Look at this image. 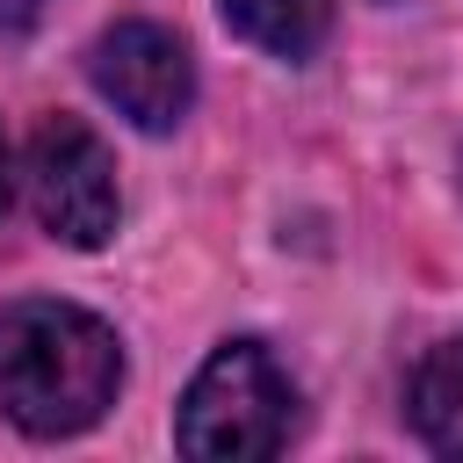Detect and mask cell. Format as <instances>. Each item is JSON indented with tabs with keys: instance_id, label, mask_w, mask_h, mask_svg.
<instances>
[{
	"instance_id": "6da1fadb",
	"label": "cell",
	"mask_w": 463,
	"mask_h": 463,
	"mask_svg": "<svg viewBox=\"0 0 463 463\" xmlns=\"http://www.w3.org/2000/svg\"><path fill=\"white\" fill-rule=\"evenodd\" d=\"M123 347L116 333L80 304H7L0 311V412L22 434H80L116 405Z\"/></svg>"
},
{
	"instance_id": "7a4b0ae2",
	"label": "cell",
	"mask_w": 463,
	"mask_h": 463,
	"mask_svg": "<svg viewBox=\"0 0 463 463\" xmlns=\"http://www.w3.org/2000/svg\"><path fill=\"white\" fill-rule=\"evenodd\" d=\"M297 427V391L289 376L275 369L268 347L253 340H232L217 347L188 398H181V449L203 456V463H253V456H275Z\"/></svg>"
},
{
	"instance_id": "3957f363",
	"label": "cell",
	"mask_w": 463,
	"mask_h": 463,
	"mask_svg": "<svg viewBox=\"0 0 463 463\" xmlns=\"http://www.w3.org/2000/svg\"><path fill=\"white\" fill-rule=\"evenodd\" d=\"M22 174H29V210L58 246H101L116 232V166H109V145L87 123L51 116L29 137Z\"/></svg>"
},
{
	"instance_id": "277c9868",
	"label": "cell",
	"mask_w": 463,
	"mask_h": 463,
	"mask_svg": "<svg viewBox=\"0 0 463 463\" xmlns=\"http://www.w3.org/2000/svg\"><path fill=\"white\" fill-rule=\"evenodd\" d=\"M87 80L137 130H174L188 116V101H195V58L159 22H116V29H101L94 51H87Z\"/></svg>"
},
{
	"instance_id": "5b68a950",
	"label": "cell",
	"mask_w": 463,
	"mask_h": 463,
	"mask_svg": "<svg viewBox=\"0 0 463 463\" xmlns=\"http://www.w3.org/2000/svg\"><path fill=\"white\" fill-rule=\"evenodd\" d=\"M217 14L268 58H311L333 29V0H217Z\"/></svg>"
},
{
	"instance_id": "8992f818",
	"label": "cell",
	"mask_w": 463,
	"mask_h": 463,
	"mask_svg": "<svg viewBox=\"0 0 463 463\" xmlns=\"http://www.w3.org/2000/svg\"><path fill=\"white\" fill-rule=\"evenodd\" d=\"M412 427L441 449V456H463V333L441 340L420 369H412Z\"/></svg>"
},
{
	"instance_id": "52a82bcc",
	"label": "cell",
	"mask_w": 463,
	"mask_h": 463,
	"mask_svg": "<svg viewBox=\"0 0 463 463\" xmlns=\"http://www.w3.org/2000/svg\"><path fill=\"white\" fill-rule=\"evenodd\" d=\"M43 7H51V0H0V43H22V36L43 22Z\"/></svg>"
},
{
	"instance_id": "ba28073f",
	"label": "cell",
	"mask_w": 463,
	"mask_h": 463,
	"mask_svg": "<svg viewBox=\"0 0 463 463\" xmlns=\"http://www.w3.org/2000/svg\"><path fill=\"white\" fill-rule=\"evenodd\" d=\"M0 203H7V152H0Z\"/></svg>"
}]
</instances>
